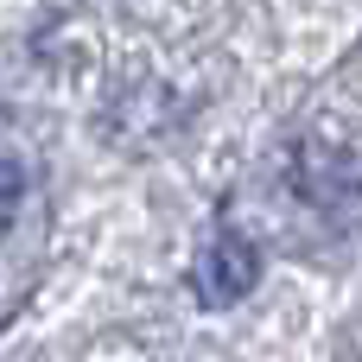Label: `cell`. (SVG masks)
Listing matches in <instances>:
<instances>
[{
  "mask_svg": "<svg viewBox=\"0 0 362 362\" xmlns=\"http://www.w3.org/2000/svg\"><path fill=\"white\" fill-rule=\"evenodd\" d=\"M19 197H25V172H19L13 159H0V235L13 229V216H19Z\"/></svg>",
  "mask_w": 362,
  "mask_h": 362,
  "instance_id": "3957f363",
  "label": "cell"
},
{
  "mask_svg": "<svg viewBox=\"0 0 362 362\" xmlns=\"http://www.w3.org/2000/svg\"><path fill=\"white\" fill-rule=\"evenodd\" d=\"M255 280H261V248H255L242 229H216V235L197 248V261H191V293H197V305H210V312L248 299Z\"/></svg>",
  "mask_w": 362,
  "mask_h": 362,
  "instance_id": "6da1fadb",
  "label": "cell"
},
{
  "mask_svg": "<svg viewBox=\"0 0 362 362\" xmlns=\"http://www.w3.org/2000/svg\"><path fill=\"white\" fill-rule=\"evenodd\" d=\"M299 191L312 204H350V197H362V153L344 146V140L312 134L299 146Z\"/></svg>",
  "mask_w": 362,
  "mask_h": 362,
  "instance_id": "7a4b0ae2",
  "label": "cell"
}]
</instances>
